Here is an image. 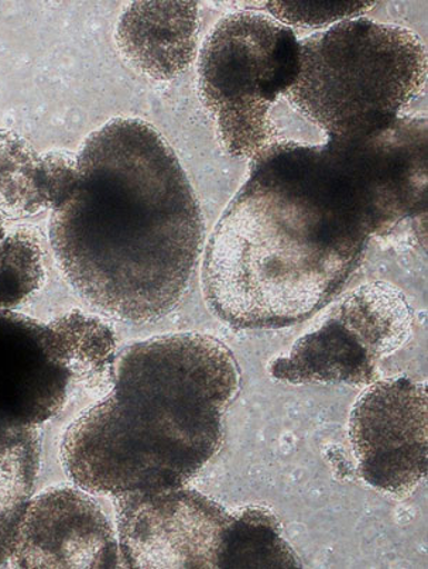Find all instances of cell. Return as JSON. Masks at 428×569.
I'll return each instance as SVG.
<instances>
[{
	"instance_id": "7",
	"label": "cell",
	"mask_w": 428,
	"mask_h": 569,
	"mask_svg": "<svg viewBox=\"0 0 428 569\" xmlns=\"http://www.w3.org/2000/svg\"><path fill=\"white\" fill-rule=\"evenodd\" d=\"M122 567L218 568L233 515L185 487L115 496Z\"/></svg>"
},
{
	"instance_id": "13",
	"label": "cell",
	"mask_w": 428,
	"mask_h": 569,
	"mask_svg": "<svg viewBox=\"0 0 428 569\" xmlns=\"http://www.w3.org/2000/svg\"><path fill=\"white\" fill-rule=\"evenodd\" d=\"M40 428L0 412V567L9 563L16 531L33 498L40 468Z\"/></svg>"
},
{
	"instance_id": "6",
	"label": "cell",
	"mask_w": 428,
	"mask_h": 569,
	"mask_svg": "<svg viewBox=\"0 0 428 569\" xmlns=\"http://www.w3.org/2000/svg\"><path fill=\"white\" fill-rule=\"evenodd\" d=\"M414 321L409 301L395 286H361L317 330L301 337L287 357L271 362L270 375L291 385H372L382 359L409 341Z\"/></svg>"
},
{
	"instance_id": "4",
	"label": "cell",
	"mask_w": 428,
	"mask_h": 569,
	"mask_svg": "<svg viewBox=\"0 0 428 569\" xmlns=\"http://www.w3.org/2000/svg\"><path fill=\"white\" fill-rule=\"evenodd\" d=\"M299 44V74L286 97L327 138L386 127L426 83L425 44L401 26L349 19Z\"/></svg>"
},
{
	"instance_id": "15",
	"label": "cell",
	"mask_w": 428,
	"mask_h": 569,
	"mask_svg": "<svg viewBox=\"0 0 428 569\" xmlns=\"http://www.w3.org/2000/svg\"><path fill=\"white\" fill-rule=\"evenodd\" d=\"M374 2H268V10L278 19L297 26H324L367 12Z\"/></svg>"
},
{
	"instance_id": "3",
	"label": "cell",
	"mask_w": 428,
	"mask_h": 569,
	"mask_svg": "<svg viewBox=\"0 0 428 569\" xmlns=\"http://www.w3.org/2000/svg\"><path fill=\"white\" fill-rule=\"evenodd\" d=\"M369 240L265 156L208 240L203 296L237 330L308 320L348 283Z\"/></svg>"
},
{
	"instance_id": "2",
	"label": "cell",
	"mask_w": 428,
	"mask_h": 569,
	"mask_svg": "<svg viewBox=\"0 0 428 569\" xmlns=\"http://www.w3.org/2000/svg\"><path fill=\"white\" fill-rule=\"evenodd\" d=\"M238 389L237 360L217 338L185 332L130 345L107 398L68 427V477L113 498L185 487L221 448Z\"/></svg>"
},
{
	"instance_id": "5",
	"label": "cell",
	"mask_w": 428,
	"mask_h": 569,
	"mask_svg": "<svg viewBox=\"0 0 428 569\" xmlns=\"http://www.w3.org/2000/svg\"><path fill=\"white\" fill-rule=\"evenodd\" d=\"M299 66L295 31L269 16L233 13L213 28L198 62V92L229 154L253 159L280 140L271 108L293 87Z\"/></svg>"
},
{
	"instance_id": "10",
	"label": "cell",
	"mask_w": 428,
	"mask_h": 569,
	"mask_svg": "<svg viewBox=\"0 0 428 569\" xmlns=\"http://www.w3.org/2000/svg\"><path fill=\"white\" fill-rule=\"evenodd\" d=\"M8 566L118 568L122 561L112 526L90 493L59 487L30 499Z\"/></svg>"
},
{
	"instance_id": "8",
	"label": "cell",
	"mask_w": 428,
	"mask_h": 569,
	"mask_svg": "<svg viewBox=\"0 0 428 569\" xmlns=\"http://www.w3.org/2000/svg\"><path fill=\"white\" fill-rule=\"evenodd\" d=\"M426 385L407 378L375 382L355 403L349 438L370 487L407 495L427 477Z\"/></svg>"
},
{
	"instance_id": "14",
	"label": "cell",
	"mask_w": 428,
	"mask_h": 569,
	"mask_svg": "<svg viewBox=\"0 0 428 569\" xmlns=\"http://www.w3.org/2000/svg\"><path fill=\"white\" fill-rule=\"evenodd\" d=\"M279 521L269 510L248 508L233 515L218 556V568H300Z\"/></svg>"
},
{
	"instance_id": "12",
	"label": "cell",
	"mask_w": 428,
	"mask_h": 569,
	"mask_svg": "<svg viewBox=\"0 0 428 569\" xmlns=\"http://www.w3.org/2000/svg\"><path fill=\"white\" fill-rule=\"evenodd\" d=\"M76 172L77 156L39 153L28 140L0 129V217L23 219L54 210Z\"/></svg>"
},
{
	"instance_id": "16",
	"label": "cell",
	"mask_w": 428,
	"mask_h": 569,
	"mask_svg": "<svg viewBox=\"0 0 428 569\" xmlns=\"http://www.w3.org/2000/svg\"><path fill=\"white\" fill-rule=\"evenodd\" d=\"M9 231L3 227V223L0 222V269H2L4 252H7Z\"/></svg>"
},
{
	"instance_id": "11",
	"label": "cell",
	"mask_w": 428,
	"mask_h": 569,
	"mask_svg": "<svg viewBox=\"0 0 428 569\" xmlns=\"http://www.w3.org/2000/svg\"><path fill=\"white\" fill-rule=\"evenodd\" d=\"M197 34L196 2H133L119 20L117 43L136 70L170 81L195 60Z\"/></svg>"
},
{
	"instance_id": "1",
	"label": "cell",
	"mask_w": 428,
	"mask_h": 569,
	"mask_svg": "<svg viewBox=\"0 0 428 569\" xmlns=\"http://www.w3.org/2000/svg\"><path fill=\"white\" fill-rule=\"evenodd\" d=\"M50 240L83 300L121 321H158L191 283L202 252V211L159 130L117 118L88 136L77 154Z\"/></svg>"
},
{
	"instance_id": "9",
	"label": "cell",
	"mask_w": 428,
	"mask_h": 569,
	"mask_svg": "<svg viewBox=\"0 0 428 569\" xmlns=\"http://www.w3.org/2000/svg\"><path fill=\"white\" fill-rule=\"evenodd\" d=\"M64 316L43 323L0 308V412L41 428L80 388Z\"/></svg>"
}]
</instances>
